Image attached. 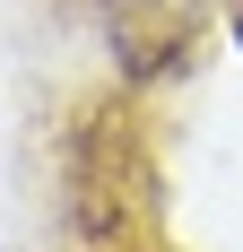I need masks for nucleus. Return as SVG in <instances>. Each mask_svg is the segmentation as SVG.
Listing matches in <instances>:
<instances>
[{
  "label": "nucleus",
  "instance_id": "7ed1b4c3",
  "mask_svg": "<svg viewBox=\"0 0 243 252\" xmlns=\"http://www.w3.org/2000/svg\"><path fill=\"white\" fill-rule=\"evenodd\" d=\"M226 26H235V44H243V0H226Z\"/></svg>",
  "mask_w": 243,
  "mask_h": 252
},
{
  "label": "nucleus",
  "instance_id": "20e7f679",
  "mask_svg": "<svg viewBox=\"0 0 243 252\" xmlns=\"http://www.w3.org/2000/svg\"><path fill=\"white\" fill-rule=\"evenodd\" d=\"M156 252H165V244H156Z\"/></svg>",
  "mask_w": 243,
  "mask_h": 252
},
{
  "label": "nucleus",
  "instance_id": "f257e3e1",
  "mask_svg": "<svg viewBox=\"0 0 243 252\" xmlns=\"http://www.w3.org/2000/svg\"><path fill=\"white\" fill-rule=\"evenodd\" d=\"M52 183H61V218L87 252H156L165 226V165H156V130L130 87L70 104L61 148H52Z\"/></svg>",
  "mask_w": 243,
  "mask_h": 252
},
{
  "label": "nucleus",
  "instance_id": "f03ea898",
  "mask_svg": "<svg viewBox=\"0 0 243 252\" xmlns=\"http://www.w3.org/2000/svg\"><path fill=\"white\" fill-rule=\"evenodd\" d=\"M87 9H96L104 52H113V87H130V96L182 87L226 18V0H87Z\"/></svg>",
  "mask_w": 243,
  "mask_h": 252
}]
</instances>
